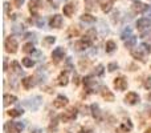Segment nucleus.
I'll use <instances>...</instances> for the list:
<instances>
[{"instance_id": "f257e3e1", "label": "nucleus", "mask_w": 151, "mask_h": 133, "mask_svg": "<svg viewBox=\"0 0 151 133\" xmlns=\"http://www.w3.org/2000/svg\"><path fill=\"white\" fill-rule=\"evenodd\" d=\"M4 48H5V51H7L8 53H16L17 52L19 44H17V41H16L15 37H12V36L7 37L5 41H4Z\"/></svg>"}, {"instance_id": "f03ea898", "label": "nucleus", "mask_w": 151, "mask_h": 133, "mask_svg": "<svg viewBox=\"0 0 151 133\" xmlns=\"http://www.w3.org/2000/svg\"><path fill=\"white\" fill-rule=\"evenodd\" d=\"M77 109L76 108H70V109H68L66 112H64L63 115H61V120H63V123H70V121H74L76 118H77Z\"/></svg>"}, {"instance_id": "7ed1b4c3", "label": "nucleus", "mask_w": 151, "mask_h": 133, "mask_svg": "<svg viewBox=\"0 0 151 133\" xmlns=\"http://www.w3.org/2000/svg\"><path fill=\"white\" fill-rule=\"evenodd\" d=\"M24 105L28 107L29 109H32V110H37L40 108V105H41V97L35 96L29 100H25V101H24Z\"/></svg>"}, {"instance_id": "20e7f679", "label": "nucleus", "mask_w": 151, "mask_h": 133, "mask_svg": "<svg viewBox=\"0 0 151 133\" xmlns=\"http://www.w3.org/2000/svg\"><path fill=\"white\" fill-rule=\"evenodd\" d=\"M83 85L86 86L89 92H96L94 89H96V86H98V83L96 81L94 76H86V77H83Z\"/></svg>"}, {"instance_id": "39448f33", "label": "nucleus", "mask_w": 151, "mask_h": 133, "mask_svg": "<svg viewBox=\"0 0 151 133\" xmlns=\"http://www.w3.org/2000/svg\"><path fill=\"white\" fill-rule=\"evenodd\" d=\"M91 44H93V41H90V40L81 39V40H78L77 43H74V49L76 51H85V49H88V48H90Z\"/></svg>"}, {"instance_id": "423d86ee", "label": "nucleus", "mask_w": 151, "mask_h": 133, "mask_svg": "<svg viewBox=\"0 0 151 133\" xmlns=\"http://www.w3.org/2000/svg\"><path fill=\"white\" fill-rule=\"evenodd\" d=\"M137 28L143 31V29H150L151 28V19L150 17H142L137 20Z\"/></svg>"}, {"instance_id": "0eeeda50", "label": "nucleus", "mask_w": 151, "mask_h": 133, "mask_svg": "<svg viewBox=\"0 0 151 133\" xmlns=\"http://www.w3.org/2000/svg\"><path fill=\"white\" fill-rule=\"evenodd\" d=\"M114 88L117 89V91H125V89L127 88V80H126L123 76L114 78Z\"/></svg>"}, {"instance_id": "6e6552de", "label": "nucleus", "mask_w": 151, "mask_h": 133, "mask_svg": "<svg viewBox=\"0 0 151 133\" xmlns=\"http://www.w3.org/2000/svg\"><path fill=\"white\" fill-rule=\"evenodd\" d=\"M68 102H69L68 97L64 96V94H58L56 97V100L53 101V105H55V108H64L68 105Z\"/></svg>"}, {"instance_id": "1a4fd4ad", "label": "nucleus", "mask_w": 151, "mask_h": 133, "mask_svg": "<svg viewBox=\"0 0 151 133\" xmlns=\"http://www.w3.org/2000/svg\"><path fill=\"white\" fill-rule=\"evenodd\" d=\"M125 102H126V104H130V105L138 104V102H139L138 93H135V92H129V93L126 94V97H125Z\"/></svg>"}, {"instance_id": "9d476101", "label": "nucleus", "mask_w": 151, "mask_h": 133, "mask_svg": "<svg viewBox=\"0 0 151 133\" xmlns=\"http://www.w3.org/2000/svg\"><path fill=\"white\" fill-rule=\"evenodd\" d=\"M49 25L52 27V28H61V27H63V16L53 15L49 20Z\"/></svg>"}, {"instance_id": "9b49d317", "label": "nucleus", "mask_w": 151, "mask_h": 133, "mask_svg": "<svg viewBox=\"0 0 151 133\" xmlns=\"http://www.w3.org/2000/svg\"><path fill=\"white\" fill-rule=\"evenodd\" d=\"M21 84H23V86L25 89H32L35 85H36V78L32 77V76H28V77L21 80Z\"/></svg>"}, {"instance_id": "f8f14e48", "label": "nucleus", "mask_w": 151, "mask_h": 133, "mask_svg": "<svg viewBox=\"0 0 151 133\" xmlns=\"http://www.w3.org/2000/svg\"><path fill=\"white\" fill-rule=\"evenodd\" d=\"M64 56H65V49H64L63 47H58V48H56V49H53L52 57L55 59L56 63H57V61H60L61 59H64Z\"/></svg>"}, {"instance_id": "ddd939ff", "label": "nucleus", "mask_w": 151, "mask_h": 133, "mask_svg": "<svg viewBox=\"0 0 151 133\" xmlns=\"http://www.w3.org/2000/svg\"><path fill=\"white\" fill-rule=\"evenodd\" d=\"M63 12L65 16L70 17V16L76 12V3H68V4H65L63 8Z\"/></svg>"}, {"instance_id": "4468645a", "label": "nucleus", "mask_w": 151, "mask_h": 133, "mask_svg": "<svg viewBox=\"0 0 151 133\" xmlns=\"http://www.w3.org/2000/svg\"><path fill=\"white\" fill-rule=\"evenodd\" d=\"M69 83V76H68V72H61L60 76L57 77V85L60 86H66Z\"/></svg>"}, {"instance_id": "2eb2a0df", "label": "nucleus", "mask_w": 151, "mask_h": 133, "mask_svg": "<svg viewBox=\"0 0 151 133\" xmlns=\"http://www.w3.org/2000/svg\"><path fill=\"white\" fill-rule=\"evenodd\" d=\"M101 94L106 101H114V94L111 93V91H110L107 86H104V88L101 89Z\"/></svg>"}, {"instance_id": "dca6fc26", "label": "nucleus", "mask_w": 151, "mask_h": 133, "mask_svg": "<svg viewBox=\"0 0 151 133\" xmlns=\"http://www.w3.org/2000/svg\"><path fill=\"white\" fill-rule=\"evenodd\" d=\"M90 112L96 120H101V109H99L98 104H91L90 105Z\"/></svg>"}, {"instance_id": "f3484780", "label": "nucleus", "mask_w": 151, "mask_h": 133, "mask_svg": "<svg viewBox=\"0 0 151 133\" xmlns=\"http://www.w3.org/2000/svg\"><path fill=\"white\" fill-rule=\"evenodd\" d=\"M145 55L146 53L142 51V48H137V49H133L131 51V56H133L134 59H137V60H141V61H145Z\"/></svg>"}, {"instance_id": "a211bd4d", "label": "nucleus", "mask_w": 151, "mask_h": 133, "mask_svg": "<svg viewBox=\"0 0 151 133\" xmlns=\"http://www.w3.org/2000/svg\"><path fill=\"white\" fill-rule=\"evenodd\" d=\"M3 100H4V107H8L9 104H15L16 101H17V97L16 96H13V94H8V93H5L4 94V97H3Z\"/></svg>"}, {"instance_id": "6ab92c4d", "label": "nucleus", "mask_w": 151, "mask_h": 133, "mask_svg": "<svg viewBox=\"0 0 151 133\" xmlns=\"http://www.w3.org/2000/svg\"><path fill=\"white\" fill-rule=\"evenodd\" d=\"M80 20L82 21V23H85V24H93V23H96V17H94V16H91L90 13H83V15H81Z\"/></svg>"}, {"instance_id": "aec40b11", "label": "nucleus", "mask_w": 151, "mask_h": 133, "mask_svg": "<svg viewBox=\"0 0 151 133\" xmlns=\"http://www.w3.org/2000/svg\"><path fill=\"white\" fill-rule=\"evenodd\" d=\"M146 7H147V5H146V4H143V3L135 1V3H134V5H133V9H134V12L143 13V12H145V9H146Z\"/></svg>"}, {"instance_id": "412c9836", "label": "nucleus", "mask_w": 151, "mask_h": 133, "mask_svg": "<svg viewBox=\"0 0 151 133\" xmlns=\"http://www.w3.org/2000/svg\"><path fill=\"white\" fill-rule=\"evenodd\" d=\"M105 49H106L107 53H113L117 49V44H115L113 40H109V41H106V44H105Z\"/></svg>"}, {"instance_id": "4be33fe9", "label": "nucleus", "mask_w": 151, "mask_h": 133, "mask_svg": "<svg viewBox=\"0 0 151 133\" xmlns=\"http://www.w3.org/2000/svg\"><path fill=\"white\" fill-rule=\"evenodd\" d=\"M130 36H133V29L130 27H126L122 32H121V39L122 40H127Z\"/></svg>"}, {"instance_id": "5701e85b", "label": "nucleus", "mask_w": 151, "mask_h": 133, "mask_svg": "<svg viewBox=\"0 0 151 133\" xmlns=\"http://www.w3.org/2000/svg\"><path fill=\"white\" fill-rule=\"evenodd\" d=\"M137 44V37L135 36H130L127 40H125V47L129 48V49H131V48H134Z\"/></svg>"}, {"instance_id": "b1692460", "label": "nucleus", "mask_w": 151, "mask_h": 133, "mask_svg": "<svg viewBox=\"0 0 151 133\" xmlns=\"http://www.w3.org/2000/svg\"><path fill=\"white\" fill-rule=\"evenodd\" d=\"M102 11H104L105 13H109L110 11H111L113 8V0H106V1L102 3Z\"/></svg>"}, {"instance_id": "393cba45", "label": "nucleus", "mask_w": 151, "mask_h": 133, "mask_svg": "<svg viewBox=\"0 0 151 133\" xmlns=\"http://www.w3.org/2000/svg\"><path fill=\"white\" fill-rule=\"evenodd\" d=\"M85 1V7L88 11H93L96 9V5L98 3V0H83Z\"/></svg>"}, {"instance_id": "a878e982", "label": "nucleus", "mask_w": 151, "mask_h": 133, "mask_svg": "<svg viewBox=\"0 0 151 133\" xmlns=\"http://www.w3.org/2000/svg\"><path fill=\"white\" fill-rule=\"evenodd\" d=\"M24 110L21 109V108H15V109H11L9 112H8V115L11 116V117H20V116H23Z\"/></svg>"}, {"instance_id": "bb28decb", "label": "nucleus", "mask_w": 151, "mask_h": 133, "mask_svg": "<svg viewBox=\"0 0 151 133\" xmlns=\"http://www.w3.org/2000/svg\"><path fill=\"white\" fill-rule=\"evenodd\" d=\"M121 129H122L123 132H130L131 129H133V123H131L130 120L123 121V123L121 124Z\"/></svg>"}, {"instance_id": "cd10ccee", "label": "nucleus", "mask_w": 151, "mask_h": 133, "mask_svg": "<svg viewBox=\"0 0 151 133\" xmlns=\"http://www.w3.org/2000/svg\"><path fill=\"white\" fill-rule=\"evenodd\" d=\"M23 52L24 53H33L35 52V45L32 43H27L23 47Z\"/></svg>"}, {"instance_id": "c85d7f7f", "label": "nucleus", "mask_w": 151, "mask_h": 133, "mask_svg": "<svg viewBox=\"0 0 151 133\" xmlns=\"http://www.w3.org/2000/svg\"><path fill=\"white\" fill-rule=\"evenodd\" d=\"M39 1L40 0H31V3H29V11L32 13H36L37 8H39Z\"/></svg>"}, {"instance_id": "c756f323", "label": "nucleus", "mask_w": 151, "mask_h": 133, "mask_svg": "<svg viewBox=\"0 0 151 133\" xmlns=\"http://www.w3.org/2000/svg\"><path fill=\"white\" fill-rule=\"evenodd\" d=\"M21 63H23V65L25 68H32L35 65V61L32 60V59H29V57H24L23 60H21Z\"/></svg>"}, {"instance_id": "7c9ffc66", "label": "nucleus", "mask_w": 151, "mask_h": 133, "mask_svg": "<svg viewBox=\"0 0 151 133\" xmlns=\"http://www.w3.org/2000/svg\"><path fill=\"white\" fill-rule=\"evenodd\" d=\"M94 37H96V29H89V31L85 33L83 39H88V40H90V41H93Z\"/></svg>"}, {"instance_id": "2f4dec72", "label": "nucleus", "mask_w": 151, "mask_h": 133, "mask_svg": "<svg viewBox=\"0 0 151 133\" xmlns=\"http://www.w3.org/2000/svg\"><path fill=\"white\" fill-rule=\"evenodd\" d=\"M42 43H44V45H47V47H49V45H53L56 43V37L55 36H47Z\"/></svg>"}, {"instance_id": "473e14b6", "label": "nucleus", "mask_w": 151, "mask_h": 133, "mask_svg": "<svg viewBox=\"0 0 151 133\" xmlns=\"http://www.w3.org/2000/svg\"><path fill=\"white\" fill-rule=\"evenodd\" d=\"M24 129V123H13V131H15V133H21Z\"/></svg>"}, {"instance_id": "72a5a7b5", "label": "nucleus", "mask_w": 151, "mask_h": 133, "mask_svg": "<svg viewBox=\"0 0 151 133\" xmlns=\"http://www.w3.org/2000/svg\"><path fill=\"white\" fill-rule=\"evenodd\" d=\"M57 126H58V117H55L52 121H50V125H49V131H57Z\"/></svg>"}, {"instance_id": "f704fd0d", "label": "nucleus", "mask_w": 151, "mask_h": 133, "mask_svg": "<svg viewBox=\"0 0 151 133\" xmlns=\"http://www.w3.org/2000/svg\"><path fill=\"white\" fill-rule=\"evenodd\" d=\"M11 68H12L16 73H21V67L17 61H12V63H11Z\"/></svg>"}, {"instance_id": "c9c22d12", "label": "nucleus", "mask_w": 151, "mask_h": 133, "mask_svg": "<svg viewBox=\"0 0 151 133\" xmlns=\"http://www.w3.org/2000/svg\"><path fill=\"white\" fill-rule=\"evenodd\" d=\"M94 75L96 76H102L104 75V65H102V64L97 65V68L94 69Z\"/></svg>"}, {"instance_id": "e433bc0d", "label": "nucleus", "mask_w": 151, "mask_h": 133, "mask_svg": "<svg viewBox=\"0 0 151 133\" xmlns=\"http://www.w3.org/2000/svg\"><path fill=\"white\" fill-rule=\"evenodd\" d=\"M24 31V27L23 25H15L12 28V32L13 33H16V35H21V32Z\"/></svg>"}, {"instance_id": "4c0bfd02", "label": "nucleus", "mask_w": 151, "mask_h": 133, "mask_svg": "<svg viewBox=\"0 0 151 133\" xmlns=\"http://www.w3.org/2000/svg\"><path fill=\"white\" fill-rule=\"evenodd\" d=\"M141 48H142V51H143L145 53H150V52H151V49H150V45H149V44H146V43H143V44H141Z\"/></svg>"}, {"instance_id": "58836bf2", "label": "nucleus", "mask_w": 151, "mask_h": 133, "mask_svg": "<svg viewBox=\"0 0 151 133\" xmlns=\"http://www.w3.org/2000/svg\"><path fill=\"white\" fill-rule=\"evenodd\" d=\"M107 69H109V72H114L115 69H118V64L117 63H110L109 65H107Z\"/></svg>"}, {"instance_id": "ea45409f", "label": "nucleus", "mask_w": 151, "mask_h": 133, "mask_svg": "<svg viewBox=\"0 0 151 133\" xmlns=\"http://www.w3.org/2000/svg\"><path fill=\"white\" fill-rule=\"evenodd\" d=\"M145 88H146V89H151V76H149V77L145 80Z\"/></svg>"}, {"instance_id": "a19ab883", "label": "nucleus", "mask_w": 151, "mask_h": 133, "mask_svg": "<svg viewBox=\"0 0 151 133\" xmlns=\"http://www.w3.org/2000/svg\"><path fill=\"white\" fill-rule=\"evenodd\" d=\"M36 24H37V27H40V28H42V27H44V19H37Z\"/></svg>"}, {"instance_id": "79ce46f5", "label": "nucleus", "mask_w": 151, "mask_h": 133, "mask_svg": "<svg viewBox=\"0 0 151 133\" xmlns=\"http://www.w3.org/2000/svg\"><path fill=\"white\" fill-rule=\"evenodd\" d=\"M143 13H145V15H149V17H150V16H151V5H147Z\"/></svg>"}, {"instance_id": "37998d69", "label": "nucleus", "mask_w": 151, "mask_h": 133, "mask_svg": "<svg viewBox=\"0 0 151 133\" xmlns=\"http://www.w3.org/2000/svg\"><path fill=\"white\" fill-rule=\"evenodd\" d=\"M78 133H91V129L90 128H82Z\"/></svg>"}, {"instance_id": "c03bdc74", "label": "nucleus", "mask_w": 151, "mask_h": 133, "mask_svg": "<svg viewBox=\"0 0 151 133\" xmlns=\"http://www.w3.org/2000/svg\"><path fill=\"white\" fill-rule=\"evenodd\" d=\"M13 1H15L16 7H21V5H23V3H24V0H13Z\"/></svg>"}, {"instance_id": "a18cd8bd", "label": "nucleus", "mask_w": 151, "mask_h": 133, "mask_svg": "<svg viewBox=\"0 0 151 133\" xmlns=\"http://www.w3.org/2000/svg\"><path fill=\"white\" fill-rule=\"evenodd\" d=\"M4 11H5V13L9 12V3H4Z\"/></svg>"}, {"instance_id": "49530a36", "label": "nucleus", "mask_w": 151, "mask_h": 133, "mask_svg": "<svg viewBox=\"0 0 151 133\" xmlns=\"http://www.w3.org/2000/svg\"><path fill=\"white\" fill-rule=\"evenodd\" d=\"M151 36V29H150V32L147 31V32H142V37H149Z\"/></svg>"}, {"instance_id": "de8ad7c7", "label": "nucleus", "mask_w": 151, "mask_h": 133, "mask_svg": "<svg viewBox=\"0 0 151 133\" xmlns=\"http://www.w3.org/2000/svg\"><path fill=\"white\" fill-rule=\"evenodd\" d=\"M31 133H42V131H41V129H35V131L31 132Z\"/></svg>"}, {"instance_id": "09e8293b", "label": "nucleus", "mask_w": 151, "mask_h": 133, "mask_svg": "<svg viewBox=\"0 0 151 133\" xmlns=\"http://www.w3.org/2000/svg\"><path fill=\"white\" fill-rule=\"evenodd\" d=\"M4 70H7V59L4 57Z\"/></svg>"}, {"instance_id": "8fccbe9b", "label": "nucleus", "mask_w": 151, "mask_h": 133, "mask_svg": "<svg viewBox=\"0 0 151 133\" xmlns=\"http://www.w3.org/2000/svg\"><path fill=\"white\" fill-rule=\"evenodd\" d=\"M147 100H149V101H151V92L149 94H147Z\"/></svg>"}, {"instance_id": "3c124183", "label": "nucleus", "mask_w": 151, "mask_h": 133, "mask_svg": "<svg viewBox=\"0 0 151 133\" xmlns=\"http://www.w3.org/2000/svg\"><path fill=\"white\" fill-rule=\"evenodd\" d=\"M65 133H70V132H65Z\"/></svg>"}, {"instance_id": "603ef678", "label": "nucleus", "mask_w": 151, "mask_h": 133, "mask_svg": "<svg viewBox=\"0 0 151 133\" xmlns=\"http://www.w3.org/2000/svg\"><path fill=\"white\" fill-rule=\"evenodd\" d=\"M134 1H137V0H134Z\"/></svg>"}]
</instances>
